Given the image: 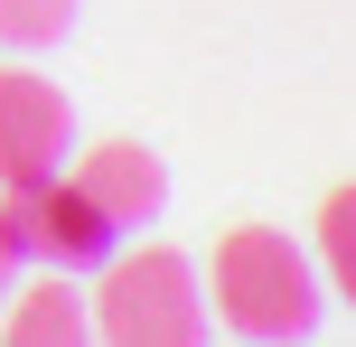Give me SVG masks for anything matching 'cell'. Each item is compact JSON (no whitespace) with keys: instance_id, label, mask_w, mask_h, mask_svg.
<instances>
[{"instance_id":"277c9868","label":"cell","mask_w":356,"mask_h":347,"mask_svg":"<svg viewBox=\"0 0 356 347\" xmlns=\"http://www.w3.org/2000/svg\"><path fill=\"white\" fill-rule=\"evenodd\" d=\"M10 207H19V235H29V254L38 263H56V273H94V263L113 254V216L85 197V188L56 169V179H38V188H10Z\"/></svg>"},{"instance_id":"3957f363","label":"cell","mask_w":356,"mask_h":347,"mask_svg":"<svg viewBox=\"0 0 356 347\" xmlns=\"http://www.w3.org/2000/svg\"><path fill=\"white\" fill-rule=\"evenodd\" d=\"M75 150V104L56 75L38 66H0V188H38L56 179Z\"/></svg>"},{"instance_id":"8992f818","label":"cell","mask_w":356,"mask_h":347,"mask_svg":"<svg viewBox=\"0 0 356 347\" xmlns=\"http://www.w3.org/2000/svg\"><path fill=\"white\" fill-rule=\"evenodd\" d=\"M0 338H10V347H75V338H94L85 329V291H75L66 273L10 291V300H0Z\"/></svg>"},{"instance_id":"52a82bcc","label":"cell","mask_w":356,"mask_h":347,"mask_svg":"<svg viewBox=\"0 0 356 347\" xmlns=\"http://www.w3.org/2000/svg\"><path fill=\"white\" fill-rule=\"evenodd\" d=\"M319 282L356 310V179L319 197Z\"/></svg>"},{"instance_id":"6da1fadb","label":"cell","mask_w":356,"mask_h":347,"mask_svg":"<svg viewBox=\"0 0 356 347\" xmlns=\"http://www.w3.org/2000/svg\"><path fill=\"white\" fill-rule=\"evenodd\" d=\"M216 319L253 347H291L319 329V263L282 225H225L216 235Z\"/></svg>"},{"instance_id":"9c48e42d","label":"cell","mask_w":356,"mask_h":347,"mask_svg":"<svg viewBox=\"0 0 356 347\" xmlns=\"http://www.w3.org/2000/svg\"><path fill=\"white\" fill-rule=\"evenodd\" d=\"M19 263H29V235H19V207L0 197V300L19 291Z\"/></svg>"},{"instance_id":"ba28073f","label":"cell","mask_w":356,"mask_h":347,"mask_svg":"<svg viewBox=\"0 0 356 347\" xmlns=\"http://www.w3.org/2000/svg\"><path fill=\"white\" fill-rule=\"evenodd\" d=\"M75 10H85V0H0V47L10 56L56 47V38H75Z\"/></svg>"},{"instance_id":"5b68a950","label":"cell","mask_w":356,"mask_h":347,"mask_svg":"<svg viewBox=\"0 0 356 347\" xmlns=\"http://www.w3.org/2000/svg\"><path fill=\"white\" fill-rule=\"evenodd\" d=\"M75 188H85V197L113 216V235H131V225H160V207H169V169H160V150H141L131 131L94 141L85 160H75Z\"/></svg>"},{"instance_id":"7a4b0ae2","label":"cell","mask_w":356,"mask_h":347,"mask_svg":"<svg viewBox=\"0 0 356 347\" xmlns=\"http://www.w3.org/2000/svg\"><path fill=\"white\" fill-rule=\"evenodd\" d=\"M85 329L113 347H197L207 338V282L178 244H113L104 282L85 291Z\"/></svg>"}]
</instances>
